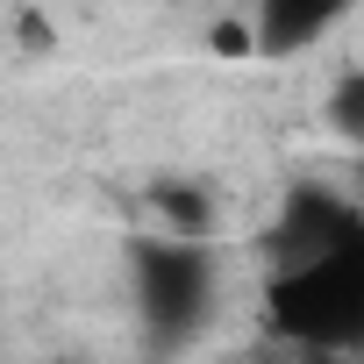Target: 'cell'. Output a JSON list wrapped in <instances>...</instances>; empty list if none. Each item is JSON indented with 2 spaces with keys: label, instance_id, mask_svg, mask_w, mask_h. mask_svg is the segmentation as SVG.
<instances>
[{
  "label": "cell",
  "instance_id": "cell-1",
  "mask_svg": "<svg viewBox=\"0 0 364 364\" xmlns=\"http://www.w3.org/2000/svg\"><path fill=\"white\" fill-rule=\"evenodd\" d=\"M272 321L307 350L364 343V229L272 279Z\"/></svg>",
  "mask_w": 364,
  "mask_h": 364
},
{
  "label": "cell",
  "instance_id": "cell-2",
  "mask_svg": "<svg viewBox=\"0 0 364 364\" xmlns=\"http://www.w3.org/2000/svg\"><path fill=\"white\" fill-rule=\"evenodd\" d=\"M357 229H364V215H357V208H343V200H336V193H321V186H300V193H286L279 229L264 236V250H272V264H279V272H293V264H307V257H321V250L350 243Z\"/></svg>",
  "mask_w": 364,
  "mask_h": 364
},
{
  "label": "cell",
  "instance_id": "cell-3",
  "mask_svg": "<svg viewBox=\"0 0 364 364\" xmlns=\"http://www.w3.org/2000/svg\"><path fill=\"white\" fill-rule=\"evenodd\" d=\"M350 15V0H257V58H293Z\"/></svg>",
  "mask_w": 364,
  "mask_h": 364
},
{
  "label": "cell",
  "instance_id": "cell-4",
  "mask_svg": "<svg viewBox=\"0 0 364 364\" xmlns=\"http://www.w3.org/2000/svg\"><path fill=\"white\" fill-rule=\"evenodd\" d=\"M150 208H157V229L164 236H208L215 229V200L200 186H157Z\"/></svg>",
  "mask_w": 364,
  "mask_h": 364
},
{
  "label": "cell",
  "instance_id": "cell-5",
  "mask_svg": "<svg viewBox=\"0 0 364 364\" xmlns=\"http://www.w3.org/2000/svg\"><path fill=\"white\" fill-rule=\"evenodd\" d=\"M328 122H336L350 143H364V72H350V79L336 86V100H328Z\"/></svg>",
  "mask_w": 364,
  "mask_h": 364
},
{
  "label": "cell",
  "instance_id": "cell-6",
  "mask_svg": "<svg viewBox=\"0 0 364 364\" xmlns=\"http://www.w3.org/2000/svg\"><path fill=\"white\" fill-rule=\"evenodd\" d=\"M208 50L215 58H257V22H215Z\"/></svg>",
  "mask_w": 364,
  "mask_h": 364
}]
</instances>
